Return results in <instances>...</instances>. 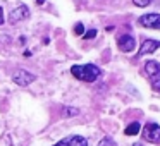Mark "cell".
I'll return each mask as SVG.
<instances>
[{
    "label": "cell",
    "mask_w": 160,
    "mask_h": 146,
    "mask_svg": "<svg viewBox=\"0 0 160 146\" xmlns=\"http://www.w3.org/2000/svg\"><path fill=\"white\" fill-rule=\"evenodd\" d=\"M71 74L76 79L84 81V83H93L100 77L102 71L98 69L95 64H86V66H72L71 67Z\"/></svg>",
    "instance_id": "obj_1"
},
{
    "label": "cell",
    "mask_w": 160,
    "mask_h": 146,
    "mask_svg": "<svg viewBox=\"0 0 160 146\" xmlns=\"http://www.w3.org/2000/svg\"><path fill=\"white\" fill-rule=\"evenodd\" d=\"M145 74L148 76L153 90L160 91V64L157 60H148L145 64Z\"/></svg>",
    "instance_id": "obj_2"
},
{
    "label": "cell",
    "mask_w": 160,
    "mask_h": 146,
    "mask_svg": "<svg viewBox=\"0 0 160 146\" xmlns=\"http://www.w3.org/2000/svg\"><path fill=\"white\" fill-rule=\"evenodd\" d=\"M143 138L150 143H158L160 141V125L157 122H148L143 127Z\"/></svg>",
    "instance_id": "obj_3"
},
{
    "label": "cell",
    "mask_w": 160,
    "mask_h": 146,
    "mask_svg": "<svg viewBox=\"0 0 160 146\" xmlns=\"http://www.w3.org/2000/svg\"><path fill=\"white\" fill-rule=\"evenodd\" d=\"M138 24L143 28H152V29H160V14L152 12V14H145L138 19Z\"/></svg>",
    "instance_id": "obj_4"
},
{
    "label": "cell",
    "mask_w": 160,
    "mask_h": 146,
    "mask_svg": "<svg viewBox=\"0 0 160 146\" xmlns=\"http://www.w3.org/2000/svg\"><path fill=\"white\" fill-rule=\"evenodd\" d=\"M35 79H36L35 74L28 72V71H24V69H19L18 72H14V76H12V81H14L18 86H28V84H31Z\"/></svg>",
    "instance_id": "obj_5"
},
{
    "label": "cell",
    "mask_w": 160,
    "mask_h": 146,
    "mask_svg": "<svg viewBox=\"0 0 160 146\" xmlns=\"http://www.w3.org/2000/svg\"><path fill=\"white\" fill-rule=\"evenodd\" d=\"M29 17V9L28 5H19L18 9H14V11L11 12V16H9V21L12 22V24H16V22L19 21H24V19Z\"/></svg>",
    "instance_id": "obj_6"
},
{
    "label": "cell",
    "mask_w": 160,
    "mask_h": 146,
    "mask_svg": "<svg viewBox=\"0 0 160 146\" xmlns=\"http://www.w3.org/2000/svg\"><path fill=\"white\" fill-rule=\"evenodd\" d=\"M117 45H119V48H121V52L128 53V52H132V50H134L136 40L132 38L131 35H122L117 38Z\"/></svg>",
    "instance_id": "obj_7"
},
{
    "label": "cell",
    "mask_w": 160,
    "mask_h": 146,
    "mask_svg": "<svg viewBox=\"0 0 160 146\" xmlns=\"http://www.w3.org/2000/svg\"><path fill=\"white\" fill-rule=\"evenodd\" d=\"M53 146H88V141L86 138L83 136H69V138H64L62 141L55 143Z\"/></svg>",
    "instance_id": "obj_8"
},
{
    "label": "cell",
    "mask_w": 160,
    "mask_h": 146,
    "mask_svg": "<svg viewBox=\"0 0 160 146\" xmlns=\"http://www.w3.org/2000/svg\"><path fill=\"white\" fill-rule=\"evenodd\" d=\"M158 46H160L158 40H145L141 48L138 50V57H143V55H146V53H153ZM138 57H136V59H138Z\"/></svg>",
    "instance_id": "obj_9"
},
{
    "label": "cell",
    "mask_w": 160,
    "mask_h": 146,
    "mask_svg": "<svg viewBox=\"0 0 160 146\" xmlns=\"http://www.w3.org/2000/svg\"><path fill=\"white\" fill-rule=\"evenodd\" d=\"M139 131H141V125H139V122H131V124H129L128 127L124 129V134H126V136H136Z\"/></svg>",
    "instance_id": "obj_10"
},
{
    "label": "cell",
    "mask_w": 160,
    "mask_h": 146,
    "mask_svg": "<svg viewBox=\"0 0 160 146\" xmlns=\"http://www.w3.org/2000/svg\"><path fill=\"white\" fill-rule=\"evenodd\" d=\"M98 146H117V143H115L112 138H103L100 143H98Z\"/></svg>",
    "instance_id": "obj_11"
},
{
    "label": "cell",
    "mask_w": 160,
    "mask_h": 146,
    "mask_svg": "<svg viewBox=\"0 0 160 146\" xmlns=\"http://www.w3.org/2000/svg\"><path fill=\"white\" fill-rule=\"evenodd\" d=\"M152 2H155V0H132V4H134L136 7H148Z\"/></svg>",
    "instance_id": "obj_12"
},
{
    "label": "cell",
    "mask_w": 160,
    "mask_h": 146,
    "mask_svg": "<svg viewBox=\"0 0 160 146\" xmlns=\"http://www.w3.org/2000/svg\"><path fill=\"white\" fill-rule=\"evenodd\" d=\"M97 29H90V31H86V33H84V35H83V38L84 40H91V38H95V36H97Z\"/></svg>",
    "instance_id": "obj_13"
},
{
    "label": "cell",
    "mask_w": 160,
    "mask_h": 146,
    "mask_svg": "<svg viewBox=\"0 0 160 146\" xmlns=\"http://www.w3.org/2000/svg\"><path fill=\"white\" fill-rule=\"evenodd\" d=\"M74 33H76V35H83V33H84V26H83V22H78V24L74 26Z\"/></svg>",
    "instance_id": "obj_14"
},
{
    "label": "cell",
    "mask_w": 160,
    "mask_h": 146,
    "mask_svg": "<svg viewBox=\"0 0 160 146\" xmlns=\"http://www.w3.org/2000/svg\"><path fill=\"white\" fill-rule=\"evenodd\" d=\"M66 114H78V110H76V108H67Z\"/></svg>",
    "instance_id": "obj_15"
},
{
    "label": "cell",
    "mask_w": 160,
    "mask_h": 146,
    "mask_svg": "<svg viewBox=\"0 0 160 146\" xmlns=\"http://www.w3.org/2000/svg\"><path fill=\"white\" fill-rule=\"evenodd\" d=\"M4 22V11H2V7H0V24Z\"/></svg>",
    "instance_id": "obj_16"
},
{
    "label": "cell",
    "mask_w": 160,
    "mask_h": 146,
    "mask_svg": "<svg viewBox=\"0 0 160 146\" xmlns=\"http://www.w3.org/2000/svg\"><path fill=\"white\" fill-rule=\"evenodd\" d=\"M132 146H143V144H141V143H134Z\"/></svg>",
    "instance_id": "obj_17"
},
{
    "label": "cell",
    "mask_w": 160,
    "mask_h": 146,
    "mask_svg": "<svg viewBox=\"0 0 160 146\" xmlns=\"http://www.w3.org/2000/svg\"><path fill=\"white\" fill-rule=\"evenodd\" d=\"M36 2H38V4H43V2H45V0H36Z\"/></svg>",
    "instance_id": "obj_18"
}]
</instances>
